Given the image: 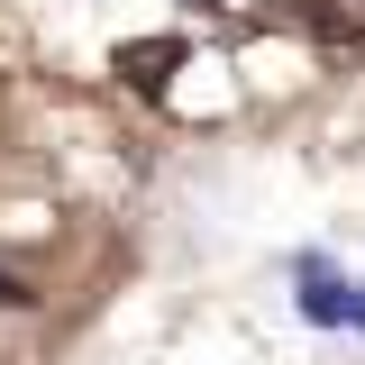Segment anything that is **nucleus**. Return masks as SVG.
<instances>
[{
  "label": "nucleus",
  "instance_id": "f257e3e1",
  "mask_svg": "<svg viewBox=\"0 0 365 365\" xmlns=\"http://www.w3.org/2000/svg\"><path fill=\"white\" fill-rule=\"evenodd\" d=\"M292 283H302V319H319V329H338V319H347V329H356V283H338L319 256H302Z\"/></svg>",
  "mask_w": 365,
  "mask_h": 365
},
{
  "label": "nucleus",
  "instance_id": "f03ea898",
  "mask_svg": "<svg viewBox=\"0 0 365 365\" xmlns=\"http://www.w3.org/2000/svg\"><path fill=\"white\" fill-rule=\"evenodd\" d=\"M174 64H182L174 37H137V46H119V73H137V83H165Z\"/></svg>",
  "mask_w": 365,
  "mask_h": 365
},
{
  "label": "nucleus",
  "instance_id": "7ed1b4c3",
  "mask_svg": "<svg viewBox=\"0 0 365 365\" xmlns=\"http://www.w3.org/2000/svg\"><path fill=\"white\" fill-rule=\"evenodd\" d=\"M28 302H37V292H28V274L0 256V311H28Z\"/></svg>",
  "mask_w": 365,
  "mask_h": 365
}]
</instances>
